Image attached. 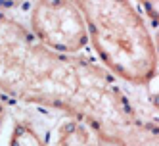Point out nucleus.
<instances>
[{
	"label": "nucleus",
	"instance_id": "nucleus-9",
	"mask_svg": "<svg viewBox=\"0 0 159 146\" xmlns=\"http://www.w3.org/2000/svg\"><path fill=\"white\" fill-rule=\"evenodd\" d=\"M153 42H155V52H157V58H159V31L155 33V39H153Z\"/></svg>",
	"mask_w": 159,
	"mask_h": 146
},
{
	"label": "nucleus",
	"instance_id": "nucleus-10",
	"mask_svg": "<svg viewBox=\"0 0 159 146\" xmlns=\"http://www.w3.org/2000/svg\"><path fill=\"white\" fill-rule=\"evenodd\" d=\"M2 117H4V106L0 104V125H2Z\"/></svg>",
	"mask_w": 159,
	"mask_h": 146
},
{
	"label": "nucleus",
	"instance_id": "nucleus-4",
	"mask_svg": "<svg viewBox=\"0 0 159 146\" xmlns=\"http://www.w3.org/2000/svg\"><path fill=\"white\" fill-rule=\"evenodd\" d=\"M56 146H96L92 140V131L81 121H67L58 131Z\"/></svg>",
	"mask_w": 159,
	"mask_h": 146
},
{
	"label": "nucleus",
	"instance_id": "nucleus-5",
	"mask_svg": "<svg viewBox=\"0 0 159 146\" xmlns=\"http://www.w3.org/2000/svg\"><path fill=\"white\" fill-rule=\"evenodd\" d=\"M10 146H46V139L27 121H17L10 133Z\"/></svg>",
	"mask_w": 159,
	"mask_h": 146
},
{
	"label": "nucleus",
	"instance_id": "nucleus-7",
	"mask_svg": "<svg viewBox=\"0 0 159 146\" xmlns=\"http://www.w3.org/2000/svg\"><path fill=\"white\" fill-rule=\"evenodd\" d=\"M23 0H0V14L4 10H12V8H17Z\"/></svg>",
	"mask_w": 159,
	"mask_h": 146
},
{
	"label": "nucleus",
	"instance_id": "nucleus-6",
	"mask_svg": "<svg viewBox=\"0 0 159 146\" xmlns=\"http://www.w3.org/2000/svg\"><path fill=\"white\" fill-rule=\"evenodd\" d=\"M138 2L148 14V17L159 25V0H138Z\"/></svg>",
	"mask_w": 159,
	"mask_h": 146
},
{
	"label": "nucleus",
	"instance_id": "nucleus-2",
	"mask_svg": "<svg viewBox=\"0 0 159 146\" xmlns=\"http://www.w3.org/2000/svg\"><path fill=\"white\" fill-rule=\"evenodd\" d=\"M81 12L88 40L106 69L132 85H148L157 73L155 42L130 0H71Z\"/></svg>",
	"mask_w": 159,
	"mask_h": 146
},
{
	"label": "nucleus",
	"instance_id": "nucleus-3",
	"mask_svg": "<svg viewBox=\"0 0 159 146\" xmlns=\"http://www.w3.org/2000/svg\"><path fill=\"white\" fill-rule=\"evenodd\" d=\"M31 35L61 54H79L88 44L86 23L71 0H37L31 10Z\"/></svg>",
	"mask_w": 159,
	"mask_h": 146
},
{
	"label": "nucleus",
	"instance_id": "nucleus-1",
	"mask_svg": "<svg viewBox=\"0 0 159 146\" xmlns=\"http://www.w3.org/2000/svg\"><path fill=\"white\" fill-rule=\"evenodd\" d=\"M0 92L60 110L109 146H159V123L142 117L117 77L77 54L50 50L0 14Z\"/></svg>",
	"mask_w": 159,
	"mask_h": 146
},
{
	"label": "nucleus",
	"instance_id": "nucleus-8",
	"mask_svg": "<svg viewBox=\"0 0 159 146\" xmlns=\"http://www.w3.org/2000/svg\"><path fill=\"white\" fill-rule=\"evenodd\" d=\"M150 100H152V104H153V108H155V110L159 111V92H153Z\"/></svg>",
	"mask_w": 159,
	"mask_h": 146
}]
</instances>
